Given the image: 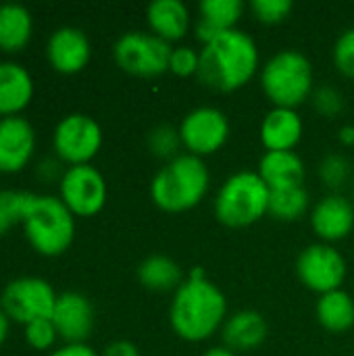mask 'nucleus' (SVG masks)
I'll list each match as a JSON object with an SVG mask.
<instances>
[{
  "label": "nucleus",
  "instance_id": "nucleus-1",
  "mask_svg": "<svg viewBox=\"0 0 354 356\" xmlns=\"http://www.w3.org/2000/svg\"><path fill=\"white\" fill-rule=\"evenodd\" d=\"M225 319V294L204 277L202 269H194L173 292L169 307V323L173 332L186 342H204L223 327Z\"/></svg>",
  "mask_w": 354,
  "mask_h": 356
},
{
  "label": "nucleus",
  "instance_id": "nucleus-5",
  "mask_svg": "<svg viewBox=\"0 0 354 356\" xmlns=\"http://www.w3.org/2000/svg\"><path fill=\"white\" fill-rule=\"evenodd\" d=\"M261 88L267 100L280 108H298L311 100L315 77L311 60L298 50H280L261 67Z\"/></svg>",
  "mask_w": 354,
  "mask_h": 356
},
{
  "label": "nucleus",
  "instance_id": "nucleus-11",
  "mask_svg": "<svg viewBox=\"0 0 354 356\" xmlns=\"http://www.w3.org/2000/svg\"><path fill=\"white\" fill-rule=\"evenodd\" d=\"M296 273L305 288L321 296L334 290H342L346 280V261L332 244L315 242L298 254Z\"/></svg>",
  "mask_w": 354,
  "mask_h": 356
},
{
  "label": "nucleus",
  "instance_id": "nucleus-10",
  "mask_svg": "<svg viewBox=\"0 0 354 356\" xmlns=\"http://www.w3.org/2000/svg\"><path fill=\"white\" fill-rule=\"evenodd\" d=\"M106 179L90 165L67 167L58 181V198L75 217H94L106 204Z\"/></svg>",
  "mask_w": 354,
  "mask_h": 356
},
{
  "label": "nucleus",
  "instance_id": "nucleus-37",
  "mask_svg": "<svg viewBox=\"0 0 354 356\" xmlns=\"http://www.w3.org/2000/svg\"><path fill=\"white\" fill-rule=\"evenodd\" d=\"M48 356H100L92 346L88 344H65L56 350H52Z\"/></svg>",
  "mask_w": 354,
  "mask_h": 356
},
{
  "label": "nucleus",
  "instance_id": "nucleus-27",
  "mask_svg": "<svg viewBox=\"0 0 354 356\" xmlns=\"http://www.w3.org/2000/svg\"><path fill=\"white\" fill-rule=\"evenodd\" d=\"M33 196V192L23 190H0V238L6 236L13 227L23 225Z\"/></svg>",
  "mask_w": 354,
  "mask_h": 356
},
{
  "label": "nucleus",
  "instance_id": "nucleus-33",
  "mask_svg": "<svg viewBox=\"0 0 354 356\" xmlns=\"http://www.w3.org/2000/svg\"><path fill=\"white\" fill-rule=\"evenodd\" d=\"M200 65V50L192 46H175L169 58V71L177 77H192L198 73Z\"/></svg>",
  "mask_w": 354,
  "mask_h": 356
},
{
  "label": "nucleus",
  "instance_id": "nucleus-17",
  "mask_svg": "<svg viewBox=\"0 0 354 356\" xmlns=\"http://www.w3.org/2000/svg\"><path fill=\"white\" fill-rule=\"evenodd\" d=\"M33 77L21 63L0 60V119L21 115L33 100Z\"/></svg>",
  "mask_w": 354,
  "mask_h": 356
},
{
  "label": "nucleus",
  "instance_id": "nucleus-2",
  "mask_svg": "<svg viewBox=\"0 0 354 356\" xmlns=\"http://www.w3.org/2000/svg\"><path fill=\"white\" fill-rule=\"evenodd\" d=\"M259 67L257 42L250 33L236 27L202 46L196 79L215 92H236L252 81Z\"/></svg>",
  "mask_w": 354,
  "mask_h": 356
},
{
  "label": "nucleus",
  "instance_id": "nucleus-32",
  "mask_svg": "<svg viewBox=\"0 0 354 356\" xmlns=\"http://www.w3.org/2000/svg\"><path fill=\"white\" fill-rule=\"evenodd\" d=\"M332 56H334L336 69H338L344 77L354 79V27H351V29H346V31L340 33V38H338L336 44H334Z\"/></svg>",
  "mask_w": 354,
  "mask_h": 356
},
{
  "label": "nucleus",
  "instance_id": "nucleus-14",
  "mask_svg": "<svg viewBox=\"0 0 354 356\" xmlns=\"http://www.w3.org/2000/svg\"><path fill=\"white\" fill-rule=\"evenodd\" d=\"M46 58L56 73L75 75L83 71L92 58V44L83 29L65 25L50 33L46 44Z\"/></svg>",
  "mask_w": 354,
  "mask_h": 356
},
{
  "label": "nucleus",
  "instance_id": "nucleus-12",
  "mask_svg": "<svg viewBox=\"0 0 354 356\" xmlns=\"http://www.w3.org/2000/svg\"><path fill=\"white\" fill-rule=\"evenodd\" d=\"M179 138L188 154L204 159L225 146L230 138V121L225 113L215 106H198L182 119Z\"/></svg>",
  "mask_w": 354,
  "mask_h": 356
},
{
  "label": "nucleus",
  "instance_id": "nucleus-39",
  "mask_svg": "<svg viewBox=\"0 0 354 356\" xmlns=\"http://www.w3.org/2000/svg\"><path fill=\"white\" fill-rule=\"evenodd\" d=\"M340 142L346 144V146H353L354 144V127L353 125H346L340 129Z\"/></svg>",
  "mask_w": 354,
  "mask_h": 356
},
{
  "label": "nucleus",
  "instance_id": "nucleus-23",
  "mask_svg": "<svg viewBox=\"0 0 354 356\" xmlns=\"http://www.w3.org/2000/svg\"><path fill=\"white\" fill-rule=\"evenodd\" d=\"M33 35L31 10L17 2L0 4V50L6 54L21 52Z\"/></svg>",
  "mask_w": 354,
  "mask_h": 356
},
{
  "label": "nucleus",
  "instance_id": "nucleus-26",
  "mask_svg": "<svg viewBox=\"0 0 354 356\" xmlns=\"http://www.w3.org/2000/svg\"><path fill=\"white\" fill-rule=\"evenodd\" d=\"M309 211V192L305 186L296 188H284V190H271L269 194V217L275 221H298Z\"/></svg>",
  "mask_w": 354,
  "mask_h": 356
},
{
  "label": "nucleus",
  "instance_id": "nucleus-38",
  "mask_svg": "<svg viewBox=\"0 0 354 356\" xmlns=\"http://www.w3.org/2000/svg\"><path fill=\"white\" fill-rule=\"evenodd\" d=\"M8 332H10V319H8V317H6V313L0 309V346L6 342Z\"/></svg>",
  "mask_w": 354,
  "mask_h": 356
},
{
  "label": "nucleus",
  "instance_id": "nucleus-28",
  "mask_svg": "<svg viewBox=\"0 0 354 356\" xmlns=\"http://www.w3.org/2000/svg\"><path fill=\"white\" fill-rule=\"evenodd\" d=\"M319 177L321 181L334 190L338 194V190H342L351 177H353V163L344 156V154H338V152H332L328 154L321 165H319Z\"/></svg>",
  "mask_w": 354,
  "mask_h": 356
},
{
  "label": "nucleus",
  "instance_id": "nucleus-40",
  "mask_svg": "<svg viewBox=\"0 0 354 356\" xmlns=\"http://www.w3.org/2000/svg\"><path fill=\"white\" fill-rule=\"evenodd\" d=\"M202 356H238L234 350H230L227 346H213V348H209L207 353Z\"/></svg>",
  "mask_w": 354,
  "mask_h": 356
},
{
  "label": "nucleus",
  "instance_id": "nucleus-15",
  "mask_svg": "<svg viewBox=\"0 0 354 356\" xmlns=\"http://www.w3.org/2000/svg\"><path fill=\"white\" fill-rule=\"evenodd\" d=\"M35 129L25 117L0 119V173L23 171L35 154Z\"/></svg>",
  "mask_w": 354,
  "mask_h": 356
},
{
  "label": "nucleus",
  "instance_id": "nucleus-3",
  "mask_svg": "<svg viewBox=\"0 0 354 356\" xmlns=\"http://www.w3.org/2000/svg\"><path fill=\"white\" fill-rule=\"evenodd\" d=\"M211 173L204 159L177 154L167 161L150 181V198L165 213H186L209 192Z\"/></svg>",
  "mask_w": 354,
  "mask_h": 356
},
{
  "label": "nucleus",
  "instance_id": "nucleus-20",
  "mask_svg": "<svg viewBox=\"0 0 354 356\" xmlns=\"http://www.w3.org/2000/svg\"><path fill=\"white\" fill-rule=\"evenodd\" d=\"M246 6L242 0H204L198 4V19L194 23V35L198 42L209 44L219 33L236 29Z\"/></svg>",
  "mask_w": 354,
  "mask_h": 356
},
{
  "label": "nucleus",
  "instance_id": "nucleus-31",
  "mask_svg": "<svg viewBox=\"0 0 354 356\" xmlns=\"http://www.w3.org/2000/svg\"><path fill=\"white\" fill-rule=\"evenodd\" d=\"M292 8H294L292 0H255L250 4V10L257 17V21L265 25H277L286 21Z\"/></svg>",
  "mask_w": 354,
  "mask_h": 356
},
{
  "label": "nucleus",
  "instance_id": "nucleus-34",
  "mask_svg": "<svg viewBox=\"0 0 354 356\" xmlns=\"http://www.w3.org/2000/svg\"><path fill=\"white\" fill-rule=\"evenodd\" d=\"M313 100V106L319 115L332 119V117H338L342 111H344V96L340 94V90L332 88V86H321L313 92L311 96Z\"/></svg>",
  "mask_w": 354,
  "mask_h": 356
},
{
  "label": "nucleus",
  "instance_id": "nucleus-24",
  "mask_svg": "<svg viewBox=\"0 0 354 356\" xmlns=\"http://www.w3.org/2000/svg\"><path fill=\"white\" fill-rule=\"evenodd\" d=\"M138 280L150 292H175L186 282L182 267L163 254L144 259L138 267Z\"/></svg>",
  "mask_w": 354,
  "mask_h": 356
},
{
  "label": "nucleus",
  "instance_id": "nucleus-7",
  "mask_svg": "<svg viewBox=\"0 0 354 356\" xmlns=\"http://www.w3.org/2000/svg\"><path fill=\"white\" fill-rule=\"evenodd\" d=\"M171 44L152 31H127L113 46L117 67L136 77H159L169 71Z\"/></svg>",
  "mask_w": 354,
  "mask_h": 356
},
{
  "label": "nucleus",
  "instance_id": "nucleus-25",
  "mask_svg": "<svg viewBox=\"0 0 354 356\" xmlns=\"http://www.w3.org/2000/svg\"><path fill=\"white\" fill-rule=\"evenodd\" d=\"M317 321L332 334H344L354 325V300L344 290L321 294L315 307Z\"/></svg>",
  "mask_w": 354,
  "mask_h": 356
},
{
  "label": "nucleus",
  "instance_id": "nucleus-22",
  "mask_svg": "<svg viewBox=\"0 0 354 356\" xmlns=\"http://www.w3.org/2000/svg\"><path fill=\"white\" fill-rule=\"evenodd\" d=\"M261 179L267 184L269 190H284L305 186V161L294 150L282 152H265L259 161Z\"/></svg>",
  "mask_w": 354,
  "mask_h": 356
},
{
  "label": "nucleus",
  "instance_id": "nucleus-9",
  "mask_svg": "<svg viewBox=\"0 0 354 356\" xmlns=\"http://www.w3.org/2000/svg\"><path fill=\"white\" fill-rule=\"evenodd\" d=\"M102 148V127L86 113L65 115L52 131V150L69 167L90 165Z\"/></svg>",
  "mask_w": 354,
  "mask_h": 356
},
{
  "label": "nucleus",
  "instance_id": "nucleus-35",
  "mask_svg": "<svg viewBox=\"0 0 354 356\" xmlns=\"http://www.w3.org/2000/svg\"><path fill=\"white\" fill-rule=\"evenodd\" d=\"M100 356H142L138 346L127 342V340H117V342H111Z\"/></svg>",
  "mask_w": 354,
  "mask_h": 356
},
{
  "label": "nucleus",
  "instance_id": "nucleus-30",
  "mask_svg": "<svg viewBox=\"0 0 354 356\" xmlns=\"http://www.w3.org/2000/svg\"><path fill=\"white\" fill-rule=\"evenodd\" d=\"M23 336L27 346H31L33 350H50L56 340H58V332L52 323V319H35L27 325H23Z\"/></svg>",
  "mask_w": 354,
  "mask_h": 356
},
{
  "label": "nucleus",
  "instance_id": "nucleus-29",
  "mask_svg": "<svg viewBox=\"0 0 354 356\" xmlns=\"http://www.w3.org/2000/svg\"><path fill=\"white\" fill-rule=\"evenodd\" d=\"M148 148L152 154H156L159 159L171 161L175 159L182 146V138H179V129L171 127V125H159L148 134Z\"/></svg>",
  "mask_w": 354,
  "mask_h": 356
},
{
  "label": "nucleus",
  "instance_id": "nucleus-8",
  "mask_svg": "<svg viewBox=\"0 0 354 356\" xmlns=\"http://www.w3.org/2000/svg\"><path fill=\"white\" fill-rule=\"evenodd\" d=\"M58 294L38 275L10 280L0 294V309L15 323L27 325L35 319H50Z\"/></svg>",
  "mask_w": 354,
  "mask_h": 356
},
{
  "label": "nucleus",
  "instance_id": "nucleus-16",
  "mask_svg": "<svg viewBox=\"0 0 354 356\" xmlns=\"http://www.w3.org/2000/svg\"><path fill=\"white\" fill-rule=\"evenodd\" d=\"M311 227L325 244L344 240L354 227V204L342 194H328L313 207Z\"/></svg>",
  "mask_w": 354,
  "mask_h": 356
},
{
  "label": "nucleus",
  "instance_id": "nucleus-41",
  "mask_svg": "<svg viewBox=\"0 0 354 356\" xmlns=\"http://www.w3.org/2000/svg\"><path fill=\"white\" fill-rule=\"evenodd\" d=\"M353 196H354V184H353Z\"/></svg>",
  "mask_w": 354,
  "mask_h": 356
},
{
  "label": "nucleus",
  "instance_id": "nucleus-19",
  "mask_svg": "<svg viewBox=\"0 0 354 356\" xmlns=\"http://www.w3.org/2000/svg\"><path fill=\"white\" fill-rule=\"evenodd\" d=\"M267 334H269V325L265 317L252 309H244L230 315L221 327L223 346H227L236 355L257 350L267 340Z\"/></svg>",
  "mask_w": 354,
  "mask_h": 356
},
{
  "label": "nucleus",
  "instance_id": "nucleus-36",
  "mask_svg": "<svg viewBox=\"0 0 354 356\" xmlns=\"http://www.w3.org/2000/svg\"><path fill=\"white\" fill-rule=\"evenodd\" d=\"M38 173H40V177H44L46 181H50V179H58V181H61L65 169L61 167V161H58V159H46V161L40 163Z\"/></svg>",
  "mask_w": 354,
  "mask_h": 356
},
{
  "label": "nucleus",
  "instance_id": "nucleus-6",
  "mask_svg": "<svg viewBox=\"0 0 354 356\" xmlns=\"http://www.w3.org/2000/svg\"><path fill=\"white\" fill-rule=\"evenodd\" d=\"M271 190L255 171L230 175L215 196V217L227 227H248L269 213Z\"/></svg>",
  "mask_w": 354,
  "mask_h": 356
},
{
  "label": "nucleus",
  "instance_id": "nucleus-4",
  "mask_svg": "<svg viewBox=\"0 0 354 356\" xmlns=\"http://www.w3.org/2000/svg\"><path fill=\"white\" fill-rule=\"evenodd\" d=\"M23 232L38 254L61 257L75 240V215L58 196L35 194L23 219Z\"/></svg>",
  "mask_w": 354,
  "mask_h": 356
},
{
  "label": "nucleus",
  "instance_id": "nucleus-13",
  "mask_svg": "<svg viewBox=\"0 0 354 356\" xmlns=\"http://www.w3.org/2000/svg\"><path fill=\"white\" fill-rule=\"evenodd\" d=\"M50 319L65 344H86V340L94 332L96 311L86 294L63 292L56 298Z\"/></svg>",
  "mask_w": 354,
  "mask_h": 356
},
{
  "label": "nucleus",
  "instance_id": "nucleus-21",
  "mask_svg": "<svg viewBox=\"0 0 354 356\" xmlns=\"http://www.w3.org/2000/svg\"><path fill=\"white\" fill-rule=\"evenodd\" d=\"M146 21L154 35L173 44L188 33L192 17L182 0H154L146 8Z\"/></svg>",
  "mask_w": 354,
  "mask_h": 356
},
{
  "label": "nucleus",
  "instance_id": "nucleus-18",
  "mask_svg": "<svg viewBox=\"0 0 354 356\" xmlns=\"http://www.w3.org/2000/svg\"><path fill=\"white\" fill-rule=\"evenodd\" d=\"M305 134V123L298 111L273 106L261 123V144L267 152L294 150Z\"/></svg>",
  "mask_w": 354,
  "mask_h": 356
}]
</instances>
